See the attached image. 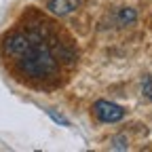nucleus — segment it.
Instances as JSON below:
<instances>
[{"label": "nucleus", "mask_w": 152, "mask_h": 152, "mask_svg": "<svg viewBox=\"0 0 152 152\" xmlns=\"http://www.w3.org/2000/svg\"><path fill=\"white\" fill-rule=\"evenodd\" d=\"M17 61H19V70L32 78H47L57 70V59L53 51L49 49L45 38L38 34L32 36V45L21 57H17Z\"/></svg>", "instance_id": "1"}, {"label": "nucleus", "mask_w": 152, "mask_h": 152, "mask_svg": "<svg viewBox=\"0 0 152 152\" xmlns=\"http://www.w3.org/2000/svg\"><path fill=\"white\" fill-rule=\"evenodd\" d=\"M32 36L34 34H28V32H13V34H9L4 38V42H2L4 53L9 57H15V59L21 57L28 51V47L32 45Z\"/></svg>", "instance_id": "2"}, {"label": "nucleus", "mask_w": 152, "mask_h": 152, "mask_svg": "<svg viewBox=\"0 0 152 152\" xmlns=\"http://www.w3.org/2000/svg\"><path fill=\"white\" fill-rule=\"evenodd\" d=\"M93 114L99 123H118L125 116V110L108 99H99L93 104Z\"/></svg>", "instance_id": "3"}, {"label": "nucleus", "mask_w": 152, "mask_h": 152, "mask_svg": "<svg viewBox=\"0 0 152 152\" xmlns=\"http://www.w3.org/2000/svg\"><path fill=\"white\" fill-rule=\"evenodd\" d=\"M78 7H80V0H49L47 2L49 13H53L57 17H66V15L74 13Z\"/></svg>", "instance_id": "4"}, {"label": "nucleus", "mask_w": 152, "mask_h": 152, "mask_svg": "<svg viewBox=\"0 0 152 152\" xmlns=\"http://www.w3.org/2000/svg\"><path fill=\"white\" fill-rule=\"evenodd\" d=\"M137 19V13H135V9H121L118 11V23L121 26H129V23H133Z\"/></svg>", "instance_id": "5"}, {"label": "nucleus", "mask_w": 152, "mask_h": 152, "mask_svg": "<svg viewBox=\"0 0 152 152\" xmlns=\"http://www.w3.org/2000/svg\"><path fill=\"white\" fill-rule=\"evenodd\" d=\"M144 95H146V99H152V76H148V78L144 80Z\"/></svg>", "instance_id": "6"}, {"label": "nucleus", "mask_w": 152, "mask_h": 152, "mask_svg": "<svg viewBox=\"0 0 152 152\" xmlns=\"http://www.w3.org/2000/svg\"><path fill=\"white\" fill-rule=\"evenodd\" d=\"M47 114H49V116H51L55 123H59V125H68V121H66L64 116H59V114H57L55 110H47Z\"/></svg>", "instance_id": "7"}]
</instances>
